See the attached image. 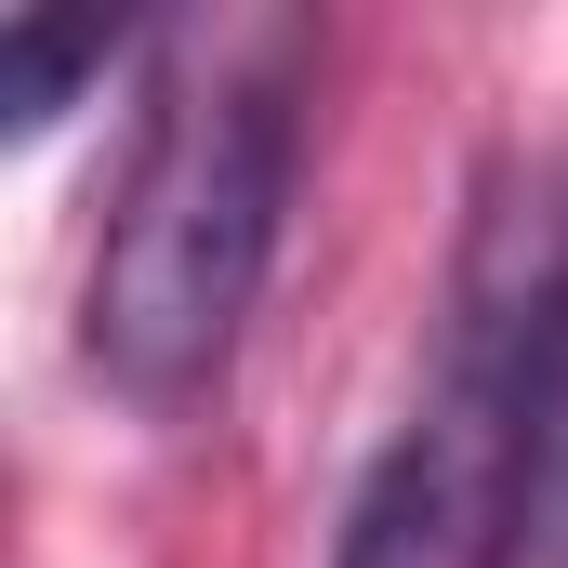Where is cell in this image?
Here are the masks:
<instances>
[{"mask_svg":"<svg viewBox=\"0 0 568 568\" xmlns=\"http://www.w3.org/2000/svg\"><path fill=\"white\" fill-rule=\"evenodd\" d=\"M291 145H304V27H185L133 133L80 278V371L133 410H199L278 265Z\"/></svg>","mask_w":568,"mask_h":568,"instance_id":"1","label":"cell"},{"mask_svg":"<svg viewBox=\"0 0 568 568\" xmlns=\"http://www.w3.org/2000/svg\"><path fill=\"white\" fill-rule=\"evenodd\" d=\"M568 291V172H529L476 212V252L449 278V344H436L410 424L344 503L331 568H516V503H529V371L542 317Z\"/></svg>","mask_w":568,"mask_h":568,"instance_id":"2","label":"cell"},{"mask_svg":"<svg viewBox=\"0 0 568 568\" xmlns=\"http://www.w3.org/2000/svg\"><path fill=\"white\" fill-rule=\"evenodd\" d=\"M120 53H133V27H106V13H13L0 27V133L40 145L80 106V80H106Z\"/></svg>","mask_w":568,"mask_h":568,"instance_id":"3","label":"cell"},{"mask_svg":"<svg viewBox=\"0 0 568 568\" xmlns=\"http://www.w3.org/2000/svg\"><path fill=\"white\" fill-rule=\"evenodd\" d=\"M516 568H568V291L542 317L529 371V503H516Z\"/></svg>","mask_w":568,"mask_h":568,"instance_id":"4","label":"cell"}]
</instances>
